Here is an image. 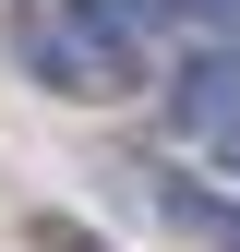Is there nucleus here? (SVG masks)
<instances>
[{
  "instance_id": "7ed1b4c3",
  "label": "nucleus",
  "mask_w": 240,
  "mask_h": 252,
  "mask_svg": "<svg viewBox=\"0 0 240 252\" xmlns=\"http://www.w3.org/2000/svg\"><path fill=\"white\" fill-rule=\"evenodd\" d=\"M192 180H204V192H228V204H240V120H228V132H204V168H192Z\"/></svg>"
},
{
  "instance_id": "f257e3e1",
  "label": "nucleus",
  "mask_w": 240,
  "mask_h": 252,
  "mask_svg": "<svg viewBox=\"0 0 240 252\" xmlns=\"http://www.w3.org/2000/svg\"><path fill=\"white\" fill-rule=\"evenodd\" d=\"M12 48H24V72L48 84V96H84V108H120V96H144V36L120 24V0H24V24H12Z\"/></svg>"
},
{
  "instance_id": "20e7f679",
  "label": "nucleus",
  "mask_w": 240,
  "mask_h": 252,
  "mask_svg": "<svg viewBox=\"0 0 240 252\" xmlns=\"http://www.w3.org/2000/svg\"><path fill=\"white\" fill-rule=\"evenodd\" d=\"M48 252H96V228H48Z\"/></svg>"
},
{
  "instance_id": "f03ea898",
  "label": "nucleus",
  "mask_w": 240,
  "mask_h": 252,
  "mask_svg": "<svg viewBox=\"0 0 240 252\" xmlns=\"http://www.w3.org/2000/svg\"><path fill=\"white\" fill-rule=\"evenodd\" d=\"M168 108L192 120V132H228V120H240V48L228 36H192L168 60Z\"/></svg>"
}]
</instances>
